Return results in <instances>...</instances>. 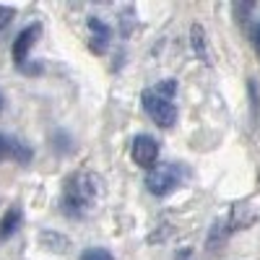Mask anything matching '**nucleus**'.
Here are the masks:
<instances>
[{
	"label": "nucleus",
	"mask_w": 260,
	"mask_h": 260,
	"mask_svg": "<svg viewBox=\"0 0 260 260\" xmlns=\"http://www.w3.org/2000/svg\"><path fill=\"white\" fill-rule=\"evenodd\" d=\"M102 192H104V180L96 172H73L62 182L60 208L71 219H83L86 213H91V208L96 206Z\"/></svg>",
	"instance_id": "nucleus-1"
},
{
	"label": "nucleus",
	"mask_w": 260,
	"mask_h": 260,
	"mask_svg": "<svg viewBox=\"0 0 260 260\" xmlns=\"http://www.w3.org/2000/svg\"><path fill=\"white\" fill-rule=\"evenodd\" d=\"M187 177H190L187 167L172 164V161H161V164H156L154 169H148L146 187H148L151 195H156V198H167V195L175 192Z\"/></svg>",
	"instance_id": "nucleus-2"
},
{
	"label": "nucleus",
	"mask_w": 260,
	"mask_h": 260,
	"mask_svg": "<svg viewBox=\"0 0 260 260\" xmlns=\"http://www.w3.org/2000/svg\"><path fill=\"white\" fill-rule=\"evenodd\" d=\"M141 102H143L146 115L154 120L159 127H172L177 122V107L172 104L167 96H161L159 91H143Z\"/></svg>",
	"instance_id": "nucleus-3"
},
{
	"label": "nucleus",
	"mask_w": 260,
	"mask_h": 260,
	"mask_svg": "<svg viewBox=\"0 0 260 260\" xmlns=\"http://www.w3.org/2000/svg\"><path fill=\"white\" fill-rule=\"evenodd\" d=\"M39 31H42V29H39L37 24H34V26H26L24 31L16 37V42H13V65H16L21 73H26V76H34V73H37L31 65H29V50L34 47Z\"/></svg>",
	"instance_id": "nucleus-4"
},
{
	"label": "nucleus",
	"mask_w": 260,
	"mask_h": 260,
	"mask_svg": "<svg viewBox=\"0 0 260 260\" xmlns=\"http://www.w3.org/2000/svg\"><path fill=\"white\" fill-rule=\"evenodd\" d=\"M130 159L143 169H154L159 164V143H156V138H151L146 133L136 136L133 146H130Z\"/></svg>",
	"instance_id": "nucleus-5"
},
{
	"label": "nucleus",
	"mask_w": 260,
	"mask_h": 260,
	"mask_svg": "<svg viewBox=\"0 0 260 260\" xmlns=\"http://www.w3.org/2000/svg\"><path fill=\"white\" fill-rule=\"evenodd\" d=\"M89 26H91V50L96 55L107 52V45H110V26L99 18H89Z\"/></svg>",
	"instance_id": "nucleus-6"
},
{
	"label": "nucleus",
	"mask_w": 260,
	"mask_h": 260,
	"mask_svg": "<svg viewBox=\"0 0 260 260\" xmlns=\"http://www.w3.org/2000/svg\"><path fill=\"white\" fill-rule=\"evenodd\" d=\"M21 219H24V213H21V208H18V206L8 208V211H6V216L0 219V240H8L11 234H16V229L21 226Z\"/></svg>",
	"instance_id": "nucleus-7"
},
{
	"label": "nucleus",
	"mask_w": 260,
	"mask_h": 260,
	"mask_svg": "<svg viewBox=\"0 0 260 260\" xmlns=\"http://www.w3.org/2000/svg\"><path fill=\"white\" fill-rule=\"evenodd\" d=\"M42 245H45L47 250H52V252H65L68 240L60 237V234H55V232H45V234H42Z\"/></svg>",
	"instance_id": "nucleus-8"
},
{
	"label": "nucleus",
	"mask_w": 260,
	"mask_h": 260,
	"mask_svg": "<svg viewBox=\"0 0 260 260\" xmlns=\"http://www.w3.org/2000/svg\"><path fill=\"white\" fill-rule=\"evenodd\" d=\"M11 159L16 164H29L31 161V148L21 141H13V151H11Z\"/></svg>",
	"instance_id": "nucleus-9"
},
{
	"label": "nucleus",
	"mask_w": 260,
	"mask_h": 260,
	"mask_svg": "<svg viewBox=\"0 0 260 260\" xmlns=\"http://www.w3.org/2000/svg\"><path fill=\"white\" fill-rule=\"evenodd\" d=\"M78 260H115L110 250H104V247H89V250H83Z\"/></svg>",
	"instance_id": "nucleus-10"
},
{
	"label": "nucleus",
	"mask_w": 260,
	"mask_h": 260,
	"mask_svg": "<svg viewBox=\"0 0 260 260\" xmlns=\"http://www.w3.org/2000/svg\"><path fill=\"white\" fill-rule=\"evenodd\" d=\"M192 47H195V52H198V57H206V34L198 24L192 26Z\"/></svg>",
	"instance_id": "nucleus-11"
},
{
	"label": "nucleus",
	"mask_w": 260,
	"mask_h": 260,
	"mask_svg": "<svg viewBox=\"0 0 260 260\" xmlns=\"http://www.w3.org/2000/svg\"><path fill=\"white\" fill-rule=\"evenodd\" d=\"M11 151H13V138L0 136V161H3V159H11Z\"/></svg>",
	"instance_id": "nucleus-12"
},
{
	"label": "nucleus",
	"mask_w": 260,
	"mask_h": 260,
	"mask_svg": "<svg viewBox=\"0 0 260 260\" xmlns=\"http://www.w3.org/2000/svg\"><path fill=\"white\" fill-rule=\"evenodd\" d=\"M16 16V11L11 6H0V29H6L11 24V18Z\"/></svg>",
	"instance_id": "nucleus-13"
},
{
	"label": "nucleus",
	"mask_w": 260,
	"mask_h": 260,
	"mask_svg": "<svg viewBox=\"0 0 260 260\" xmlns=\"http://www.w3.org/2000/svg\"><path fill=\"white\" fill-rule=\"evenodd\" d=\"M255 45H257V52H260V26H257V34H255Z\"/></svg>",
	"instance_id": "nucleus-14"
},
{
	"label": "nucleus",
	"mask_w": 260,
	"mask_h": 260,
	"mask_svg": "<svg viewBox=\"0 0 260 260\" xmlns=\"http://www.w3.org/2000/svg\"><path fill=\"white\" fill-rule=\"evenodd\" d=\"M0 110H3V96H0Z\"/></svg>",
	"instance_id": "nucleus-15"
}]
</instances>
